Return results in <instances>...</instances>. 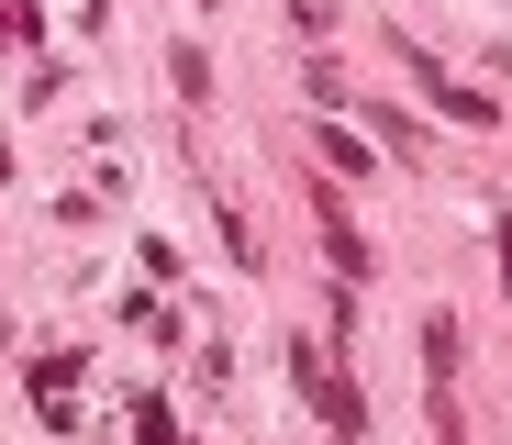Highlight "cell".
<instances>
[{
  "mask_svg": "<svg viewBox=\"0 0 512 445\" xmlns=\"http://www.w3.org/2000/svg\"><path fill=\"white\" fill-rule=\"evenodd\" d=\"M312 156H323V167H346V178H368V145H357L346 123H323V134H312Z\"/></svg>",
  "mask_w": 512,
  "mask_h": 445,
  "instance_id": "3957f363",
  "label": "cell"
},
{
  "mask_svg": "<svg viewBox=\"0 0 512 445\" xmlns=\"http://www.w3.org/2000/svg\"><path fill=\"white\" fill-rule=\"evenodd\" d=\"M0 45H34V0H0Z\"/></svg>",
  "mask_w": 512,
  "mask_h": 445,
  "instance_id": "8992f818",
  "label": "cell"
},
{
  "mask_svg": "<svg viewBox=\"0 0 512 445\" xmlns=\"http://www.w3.org/2000/svg\"><path fill=\"white\" fill-rule=\"evenodd\" d=\"M67 379H78V356H34V401L67 423Z\"/></svg>",
  "mask_w": 512,
  "mask_h": 445,
  "instance_id": "277c9868",
  "label": "cell"
},
{
  "mask_svg": "<svg viewBox=\"0 0 512 445\" xmlns=\"http://www.w3.org/2000/svg\"><path fill=\"white\" fill-rule=\"evenodd\" d=\"M134 434H145V445H179V412H167V401L145 390V401H134Z\"/></svg>",
  "mask_w": 512,
  "mask_h": 445,
  "instance_id": "5b68a950",
  "label": "cell"
},
{
  "mask_svg": "<svg viewBox=\"0 0 512 445\" xmlns=\"http://www.w3.org/2000/svg\"><path fill=\"white\" fill-rule=\"evenodd\" d=\"M290 379H301V390L323 401V423H334V434H368V401L346 390V368H334V345H301V356H290Z\"/></svg>",
  "mask_w": 512,
  "mask_h": 445,
  "instance_id": "6da1fadb",
  "label": "cell"
},
{
  "mask_svg": "<svg viewBox=\"0 0 512 445\" xmlns=\"http://www.w3.org/2000/svg\"><path fill=\"white\" fill-rule=\"evenodd\" d=\"M312 223H323V245H334V279H346V290H368V234L346 223V201H334V190H312Z\"/></svg>",
  "mask_w": 512,
  "mask_h": 445,
  "instance_id": "7a4b0ae2",
  "label": "cell"
}]
</instances>
